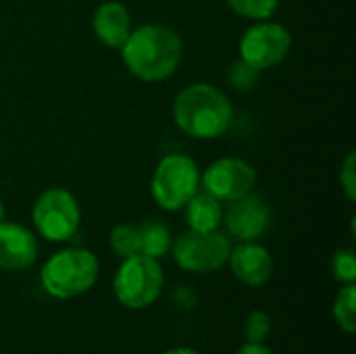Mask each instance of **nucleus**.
I'll list each match as a JSON object with an SVG mask.
<instances>
[{
    "label": "nucleus",
    "mask_w": 356,
    "mask_h": 354,
    "mask_svg": "<svg viewBox=\"0 0 356 354\" xmlns=\"http://www.w3.org/2000/svg\"><path fill=\"white\" fill-rule=\"evenodd\" d=\"M332 275L336 282L348 286L356 282V255L353 248H342L336 250L332 257Z\"/></svg>",
    "instance_id": "obj_19"
},
{
    "label": "nucleus",
    "mask_w": 356,
    "mask_h": 354,
    "mask_svg": "<svg viewBox=\"0 0 356 354\" xmlns=\"http://www.w3.org/2000/svg\"><path fill=\"white\" fill-rule=\"evenodd\" d=\"M173 259L184 271L207 273L221 269L232 252V242L219 230L186 232L173 244Z\"/></svg>",
    "instance_id": "obj_7"
},
{
    "label": "nucleus",
    "mask_w": 356,
    "mask_h": 354,
    "mask_svg": "<svg viewBox=\"0 0 356 354\" xmlns=\"http://www.w3.org/2000/svg\"><path fill=\"white\" fill-rule=\"evenodd\" d=\"M229 8L250 21H267L275 15L280 0H227Z\"/></svg>",
    "instance_id": "obj_18"
},
{
    "label": "nucleus",
    "mask_w": 356,
    "mask_h": 354,
    "mask_svg": "<svg viewBox=\"0 0 356 354\" xmlns=\"http://www.w3.org/2000/svg\"><path fill=\"white\" fill-rule=\"evenodd\" d=\"M223 221L229 236H234L236 240L259 242L271 227V209L261 196L250 192L229 202Z\"/></svg>",
    "instance_id": "obj_10"
},
{
    "label": "nucleus",
    "mask_w": 356,
    "mask_h": 354,
    "mask_svg": "<svg viewBox=\"0 0 356 354\" xmlns=\"http://www.w3.org/2000/svg\"><path fill=\"white\" fill-rule=\"evenodd\" d=\"M271 334V319L267 313L263 311H252L244 323V336H246V342H252V344H261L265 342V338Z\"/></svg>",
    "instance_id": "obj_20"
},
{
    "label": "nucleus",
    "mask_w": 356,
    "mask_h": 354,
    "mask_svg": "<svg viewBox=\"0 0 356 354\" xmlns=\"http://www.w3.org/2000/svg\"><path fill=\"white\" fill-rule=\"evenodd\" d=\"M163 354H200L198 351H192V348H171Z\"/></svg>",
    "instance_id": "obj_24"
},
{
    "label": "nucleus",
    "mask_w": 356,
    "mask_h": 354,
    "mask_svg": "<svg viewBox=\"0 0 356 354\" xmlns=\"http://www.w3.org/2000/svg\"><path fill=\"white\" fill-rule=\"evenodd\" d=\"M257 184V171L250 163L227 156L215 161L204 175H200V186L207 194L219 202H232L252 192Z\"/></svg>",
    "instance_id": "obj_9"
},
{
    "label": "nucleus",
    "mask_w": 356,
    "mask_h": 354,
    "mask_svg": "<svg viewBox=\"0 0 356 354\" xmlns=\"http://www.w3.org/2000/svg\"><path fill=\"white\" fill-rule=\"evenodd\" d=\"M238 354H273L263 342L261 344H252V342H246L240 351H238Z\"/></svg>",
    "instance_id": "obj_23"
},
{
    "label": "nucleus",
    "mask_w": 356,
    "mask_h": 354,
    "mask_svg": "<svg viewBox=\"0 0 356 354\" xmlns=\"http://www.w3.org/2000/svg\"><path fill=\"white\" fill-rule=\"evenodd\" d=\"M186 209V221L194 232H213L223 223V207L217 198L207 192H196Z\"/></svg>",
    "instance_id": "obj_14"
},
{
    "label": "nucleus",
    "mask_w": 356,
    "mask_h": 354,
    "mask_svg": "<svg viewBox=\"0 0 356 354\" xmlns=\"http://www.w3.org/2000/svg\"><path fill=\"white\" fill-rule=\"evenodd\" d=\"M4 221V204H2V200H0V223Z\"/></svg>",
    "instance_id": "obj_25"
},
{
    "label": "nucleus",
    "mask_w": 356,
    "mask_h": 354,
    "mask_svg": "<svg viewBox=\"0 0 356 354\" xmlns=\"http://www.w3.org/2000/svg\"><path fill=\"white\" fill-rule=\"evenodd\" d=\"M232 273L246 286H265L273 275V257L269 250L257 242H242L232 248L227 259Z\"/></svg>",
    "instance_id": "obj_12"
},
{
    "label": "nucleus",
    "mask_w": 356,
    "mask_h": 354,
    "mask_svg": "<svg viewBox=\"0 0 356 354\" xmlns=\"http://www.w3.org/2000/svg\"><path fill=\"white\" fill-rule=\"evenodd\" d=\"M340 184H342V190L346 194V198L350 202L356 200V156L355 152H348L344 165H342V171H340Z\"/></svg>",
    "instance_id": "obj_22"
},
{
    "label": "nucleus",
    "mask_w": 356,
    "mask_h": 354,
    "mask_svg": "<svg viewBox=\"0 0 356 354\" xmlns=\"http://www.w3.org/2000/svg\"><path fill=\"white\" fill-rule=\"evenodd\" d=\"M163 284L165 275L159 259L136 255L123 259V263L119 265L113 280V292L123 307L140 311L156 303L163 292Z\"/></svg>",
    "instance_id": "obj_4"
},
{
    "label": "nucleus",
    "mask_w": 356,
    "mask_h": 354,
    "mask_svg": "<svg viewBox=\"0 0 356 354\" xmlns=\"http://www.w3.org/2000/svg\"><path fill=\"white\" fill-rule=\"evenodd\" d=\"M38 234L50 242H67L79 227V204L75 196L63 188H50L33 204L31 211Z\"/></svg>",
    "instance_id": "obj_6"
},
{
    "label": "nucleus",
    "mask_w": 356,
    "mask_h": 354,
    "mask_svg": "<svg viewBox=\"0 0 356 354\" xmlns=\"http://www.w3.org/2000/svg\"><path fill=\"white\" fill-rule=\"evenodd\" d=\"M140 227V240H142V255L161 259L171 250V232L161 221H146Z\"/></svg>",
    "instance_id": "obj_15"
},
{
    "label": "nucleus",
    "mask_w": 356,
    "mask_h": 354,
    "mask_svg": "<svg viewBox=\"0 0 356 354\" xmlns=\"http://www.w3.org/2000/svg\"><path fill=\"white\" fill-rule=\"evenodd\" d=\"M257 77H259V71L254 67H250L248 63H244L242 58L238 63L232 65V71H229V81L234 88L238 90H248L257 83Z\"/></svg>",
    "instance_id": "obj_21"
},
{
    "label": "nucleus",
    "mask_w": 356,
    "mask_h": 354,
    "mask_svg": "<svg viewBox=\"0 0 356 354\" xmlns=\"http://www.w3.org/2000/svg\"><path fill=\"white\" fill-rule=\"evenodd\" d=\"M111 248L119 259H129L136 255H142V240H140V227L121 223L111 232Z\"/></svg>",
    "instance_id": "obj_17"
},
{
    "label": "nucleus",
    "mask_w": 356,
    "mask_h": 354,
    "mask_svg": "<svg viewBox=\"0 0 356 354\" xmlns=\"http://www.w3.org/2000/svg\"><path fill=\"white\" fill-rule=\"evenodd\" d=\"M200 188V169L186 154L165 156L152 175L150 192L154 202L165 211H179Z\"/></svg>",
    "instance_id": "obj_5"
},
{
    "label": "nucleus",
    "mask_w": 356,
    "mask_h": 354,
    "mask_svg": "<svg viewBox=\"0 0 356 354\" xmlns=\"http://www.w3.org/2000/svg\"><path fill=\"white\" fill-rule=\"evenodd\" d=\"M334 319L340 325L342 332L355 334L356 332V286H344L336 300H334Z\"/></svg>",
    "instance_id": "obj_16"
},
{
    "label": "nucleus",
    "mask_w": 356,
    "mask_h": 354,
    "mask_svg": "<svg viewBox=\"0 0 356 354\" xmlns=\"http://www.w3.org/2000/svg\"><path fill=\"white\" fill-rule=\"evenodd\" d=\"M98 269L94 252L86 248H65L44 263L40 280L52 298L69 300L86 294L96 284Z\"/></svg>",
    "instance_id": "obj_3"
},
{
    "label": "nucleus",
    "mask_w": 356,
    "mask_h": 354,
    "mask_svg": "<svg viewBox=\"0 0 356 354\" xmlns=\"http://www.w3.org/2000/svg\"><path fill=\"white\" fill-rule=\"evenodd\" d=\"M92 27L96 38L108 48H121L131 31V19L123 4L104 2L96 8Z\"/></svg>",
    "instance_id": "obj_13"
},
{
    "label": "nucleus",
    "mask_w": 356,
    "mask_h": 354,
    "mask_svg": "<svg viewBox=\"0 0 356 354\" xmlns=\"http://www.w3.org/2000/svg\"><path fill=\"white\" fill-rule=\"evenodd\" d=\"M175 125L190 138L215 140L223 136L234 119L229 98L211 83H192L173 102Z\"/></svg>",
    "instance_id": "obj_2"
},
{
    "label": "nucleus",
    "mask_w": 356,
    "mask_h": 354,
    "mask_svg": "<svg viewBox=\"0 0 356 354\" xmlns=\"http://www.w3.org/2000/svg\"><path fill=\"white\" fill-rule=\"evenodd\" d=\"M181 40L165 25L148 23L129 31L121 46V58L131 75L142 81H161L175 73L181 63Z\"/></svg>",
    "instance_id": "obj_1"
},
{
    "label": "nucleus",
    "mask_w": 356,
    "mask_h": 354,
    "mask_svg": "<svg viewBox=\"0 0 356 354\" xmlns=\"http://www.w3.org/2000/svg\"><path fill=\"white\" fill-rule=\"evenodd\" d=\"M38 259V240L35 236L10 221L0 223V269L4 271H23L29 269Z\"/></svg>",
    "instance_id": "obj_11"
},
{
    "label": "nucleus",
    "mask_w": 356,
    "mask_h": 354,
    "mask_svg": "<svg viewBox=\"0 0 356 354\" xmlns=\"http://www.w3.org/2000/svg\"><path fill=\"white\" fill-rule=\"evenodd\" d=\"M292 48L290 31L273 21H257L240 40V58L257 71L280 65Z\"/></svg>",
    "instance_id": "obj_8"
}]
</instances>
